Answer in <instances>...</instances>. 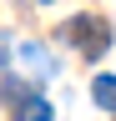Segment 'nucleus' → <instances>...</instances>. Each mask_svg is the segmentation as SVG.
<instances>
[{
  "instance_id": "f03ea898",
  "label": "nucleus",
  "mask_w": 116,
  "mask_h": 121,
  "mask_svg": "<svg viewBox=\"0 0 116 121\" xmlns=\"http://www.w3.org/2000/svg\"><path fill=\"white\" fill-rule=\"evenodd\" d=\"M0 101L15 111V121H56L51 101H46V96H35L30 86H15V81H5V86H0Z\"/></svg>"
},
{
  "instance_id": "7ed1b4c3",
  "label": "nucleus",
  "mask_w": 116,
  "mask_h": 121,
  "mask_svg": "<svg viewBox=\"0 0 116 121\" xmlns=\"http://www.w3.org/2000/svg\"><path fill=\"white\" fill-rule=\"evenodd\" d=\"M91 101L101 111H116V76H96L91 81Z\"/></svg>"
},
{
  "instance_id": "f257e3e1",
  "label": "nucleus",
  "mask_w": 116,
  "mask_h": 121,
  "mask_svg": "<svg viewBox=\"0 0 116 121\" xmlns=\"http://www.w3.org/2000/svg\"><path fill=\"white\" fill-rule=\"evenodd\" d=\"M61 35L76 45L86 60H96V56H106V51H111V25L101 20V15H76V20H66V25H61Z\"/></svg>"
}]
</instances>
